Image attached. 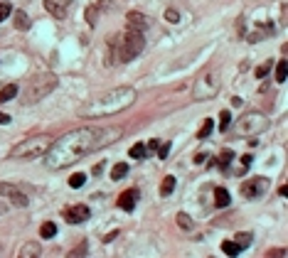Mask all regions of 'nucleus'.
<instances>
[{
	"label": "nucleus",
	"instance_id": "nucleus-29",
	"mask_svg": "<svg viewBox=\"0 0 288 258\" xmlns=\"http://www.w3.org/2000/svg\"><path fill=\"white\" fill-rule=\"evenodd\" d=\"M84 182H86V175H84V172H76V175H72V177H69V187H72V190L84 187Z\"/></svg>",
	"mask_w": 288,
	"mask_h": 258
},
{
	"label": "nucleus",
	"instance_id": "nucleus-42",
	"mask_svg": "<svg viewBox=\"0 0 288 258\" xmlns=\"http://www.w3.org/2000/svg\"><path fill=\"white\" fill-rule=\"evenodd\" d=\"M205 160H207V155H205V153H200V155L195 157V162H205Z\"/></svg>",
	"mask_w": 288,
	"mask_h": 258
},
{
	"label": "nucleus",
	"instance_id": "nucleus-40",
	"mask_svg": "<svg viewBox=\"0 0 288 258\" xmlns=\"http://www.w3.org/2000/svg\"><path fill=\"white\" fill-rule=\"evenodd\" d=\"M0 123H10V116H7V113H2V111H0Z\"/></svg>",
	"mask_w": 288,
	"mask_h": 258
},
{
	"label": "nucleus",
	"instance_id": "nucleus-36",
	"mask_svg": "<svg viewBox=\"0 0 288 258\" xmlns=\"http://www.w3.org/2000/svg\"><path fill=\"white\" fill-rule=\"evenodd\" d=\"M251 160H254L251 155H244V157H241V170H239V172H246V170H249V165H251Z\"/></svg>",
	"mask_w": 288,
	"mask_h": 258
},
{
	"label": "nucleus",
	"instance_id": "nucleus-11",
	"mask_svg": "<svg viewBox=\"0 0 288 258\" xmlns=\"http://www.w3.org/2000/svg\"><path fill=\"white\" fill-rule=\"evenodd\" d=\"M45 7L52 17L62 20V17H67V12L72 7V0H45Z\"/></svg>",
	"mask_w": 288,
	"mask_h": 258
},
{
	"label": "nucleus",
	"instance_id": "nucleus-3",
	"mask_svg": "<svg viewBox=\"0 0 288 258\" xmlns=\"http://www.w3.org/2000/svg\"><path fill=\"white\" fill-rule=\"evenodd\" d=\"M50 143H52V135H47V133H42V135H32V138L17 143V145L12 148L10 155L17 157V160H35V157H40V155L47 153Z\"/></svg>",
	"mask_w": 288,
	"mask_h": 258
},
{
	"label": "nucleus",
	"instance_id": "nucleus-10",
	"mask_svg": "<svg viewBox=\"0 0 288 258\" xmlns=\"http://www.w3.org/2000/svg\"><path fill=\"white\" fill-rule=\"evenodd\" d=\"M89 216H91V209H89L86 204H76V206L64 209V219H67V224H84Z\"/></svg>",
	"mask_w": 288,
	"mask_h": 258
},
{
	"label": "nucleus",
	"instance_id": "nucleus-12",
	"mask_svg": "<svg viewBox=\"0 0 288 258\" xmlns=\"http://www.w3.org/2000/svg\"><path fill=\"white\" fill-rule=\"evenodd\" d=\"M138 197H141V194H138V190H133V187H131V190H126V192L118 197V206H121L123 211H133V209H136Z\"/></svg>",
	"mask_w": 288,
	"mask_h": 258
},
{
	"label": "nucleus",
	"instance_id": "nucleus-5",
	"mask_svg": "<svg viewBox=\"0 0 288 258\" xmlns=\"http://www.w3.org/2000/svg\"><path fill=\"white\" fill-rule=\"evenodd\" d=\"M269 126H271L269 116H264V113H259V111H249V113H244L241 118H236V123H234V135H236V138L259 135V133H264Z\"/></svg>",
	"mask_w": 288,
	"mask_h": 258
},
{
	"label": "nucleus",
	"instance_id": "nucleus-2",
	"mask_svg": "<svg viewBox=\"0 0 288 258\" xmlns=\"http://www.w3.org/2000/svg\"><path fill=\"white\" fill-rule=\"evenodd\" d=\"M133 103H136V91L131 86H116V89L96 96L94 101L84 103L79 108V116L81 118H89V121L106 118V116H114V113H121V111L131 108Z\"/></svg>",
	"mask_w": 288,
	"mask_h": 258
},
{
	"label": "nucleus",
	"instance_id": "nucleus-23",
	"mask_svg": "<svg viewBox=\"0 0 288 258\" xmlns=\"http://www.w3.org/2000/svg\"><path fill=\"white\" fill-rule=\"evenodd\" d=\"M231 160H234V153H231V150H224V153L219 155V160L215 157V165H219L222 170H227V165H229Z\"/></svg>",
	"mask_w": 288,
	"mask_h": 258
},
{
	"label": "nucleus",
	"instance_id": "nucleus-16",
	"mask_svg": "<svg viewBox=\"0 0 288 258\" xmlns=\"http://www.w3.org/2000/svg\"><path fill=\"white\" fill-rule=\"evenodd\" d=\"M12 20H15V27L17 30H30V17H27V12H22V10H17L15 15H12Z\"/></svg>",
	"mask_w": 288,
	"mask_h": 258
},
{
	"label": "nucleus",
	"instance_id": "nucleus-20",
	"mask_svg": "<svg viewBox=\"0 0 288 258\" xmlns=\"http://www.w3.org/2000/svg\"><path fill=\"white\" fill-rule=\"evenodd\" d=\"M286 79H288V62L281 59L276 64V84H286Z\"/></svg>",
	"mask_w": 288,
	"mask_h": 258
},
{
	"label": "nucleus",
	"instance_id": "nucleus-22",
	"mask_svg": "<svg viewBox=\"0 0 288 258\" xmlns=\"http://www.w3.org/2000/svg\"><path fill=\"white\" fill-rule=\"evenodd\" d=\"M175 185H177V182H175V177H173V175H170V177H165V180H163V187H160V194H163V197H170L173 190H175Z\"/></svg>",
	"mask_w": 288,
	"mask_h": 258
},
{
	"label": "nucleus",
	"instance_id": "nucleus-13",
	"mask_svg": "<svg viewBox=\"0 0 288 258\" xmlns=\"http://www.w3.org/2000/svg\"><path fill=\"white\" fill-rule=\"evenodd\" d=\"M271 35H276V25H274V22H261V25H259V30L249 35V42H259V40L271 37Z\"/></svg>",
	"mask_w": 288,
	"mask_h": 258
},
{
	"label": "nucleus",
	"instance_id": "nucleus-17",
	"mask_svg": "<svg viewBox=\"0 0 288 258\" xmlns=\"http://www.w3.org/2000/svg\"><path fill=\"white\" fill-rule=\"evenodd\" d=\"M239 249H246V246H251L254 244V234H249V231H244V234H236L234 239H231Z\"/></svg>",
	"mask_w": 288,
	"mask_h": 258
},
{
	"label": "nucleus",
	"instance_id": "nucleus-7",
	"mask_svg": "<svg viewBox=\"0 0 288 258\" xmlns=\"http://www.w3.org/2000/svg\"><path fill=\"white\" fill-rule=\"evenodd\" d=\"M55 86H57V76H52V74H42V76H37V79L32 81V89H30V94L25 96V101H27V103H32L35 99L47 96Z\"/></svg>",
	"mask_w": 288,
	"mask_h": 258
},
{
	"label": "nucleus",
	"instance_id": "nucleus-25",
	"mask_svg": "<svg viewBox=\"0 0 288 258\" xmlns=\"http://www.w3.org/2000/svg\"><path fill=\"white\" fill-rule=\"evenodd\" d=\"M177 224H180V229H182V231H192V226H195V224H192V219H190L185 211H180V214H177Z\"/></svg>",
	"mask_w": 288,
	"mask_h": 258
},
{
	"label": "nucleus",
	"instance_id": "nucleus-8",
	"mask_svg": "<svg viewBox=\"0 0 288 258\" xmlns=\"http://www.w3.org/2000/svg\"><path fill=\"white\" fill-rule=\"evenodd\" d=\"M266 190H269V180L266 177H251V180H246L241 185V194L246 199H256V197H261Z\"/></svg>",
	"mask_w": 288,
	"mask_h": 258
},
{
	"label": "nucleus",
	"instance_id": "nucleus-30",
	"mask_svg": "<svg viewBox=\"0 0 288 258\" xmlns=\"http://www.w3.org/2000/svg\"><path fill=\"white\" fill-rule=\"evenodd\" d=\"M212 128H215V121H212V118H207V121L202 123V128H200V133H197V138H200V140H205V138H207V135L212 133Z\"/></svg>",
	"mask_w": 288,
	"mask_h": 258
},
{
	"label": "nucleus",
	"instance_id": "nucleus-1",
	"mask_svg": "<svg viewBox=\"0 0 288 258\" xmlns=\"http://www.w3.org/2000/svg\"><path fill=\"white\" fill-rule=\"evenodd\" d=\"M101 148L99 145V130L94 128H76L64 133L62 138L52 140L47 153H45V165L50 170H64L81 157H86L91 150Z\"/></svg>",
	"mask_w": 288,
	"mask_h": 258
},
{
	"label": "nucleus",
	"instance_id": "nucleus-34",
	"mask_svg": "<svg viewBox=\"0 0 288 258\" xmlns=\"http://www.w3.org/2000/svg\"><path fill=\"white\" fill-rule=\"evenodd\" d=\"M271 62H264V64L259 66V69H256V76H259V79H264V76H266V74H269V71H271Z\"/></svg>",
	"mask_w": 288,
	"mask_h": 258
},
{
	"label": "nucleus",
	"instance_id": "nucleus-32",
	"mask_svg": "<svg viewBox=\"0 0 288 258\" xmlns=\"http://www.w3.org/2000/svg\"><path fill=\"white\" fill-rule=\"evenodd\" d=\"M10 15H12V7H10L7 2H0V22H2V20H7Z\"/></svg>",
	"mask_w": 288,
	"mask_h": 258
},
{
	"label": "nucleus",
	"instance_id": "nucleus-37",
	"mask_svg": "<svg viewBox=\"0 0 288 258\" xmlns=\"http://www.w3.org/2000/svg\"><path fill=\"white\" fill-rule=\"evenodd\" d=\"M104 165H106V162H99V165H94V170H91V172H94V177H99V175L104 172Z\"/></svg>",
	"mask_w": 288,
	"mask_h": 258
},
{
	"label": "nucleus",
	"instance_id": "nucleus-15",
	"mask_svg": "<svg viewBox=\"0 0 288 258\" xmlns=\"http://www.w3.org/2000/svg\"><path fill=\"white\" fill-rule=\"evenodd\" d=\"M229 204H231V197H229V192H227L224 187H217V190H215V206L224 209V206H229Z\"/></svg>",
	"mask_w": 288,
	"mask_h": 258
},
{
	"label": "nucleus",
	"instance_id": "nucleus-38",
	"mask_svg": "<svg viewBox=\"0 0 288 258\" xmlns=\"http://www.w3.org/2000/svg\"><path fill=\"white\" fill-rule=\"evenodd\" d=\"M269 256H279V258H284V256H286V251H284V249H276V251H269Z\"/></svg>",
	"mask_w": 288,
	"mask_h": 258
},
{
	"label": "nucleus",
	"instance_id": "nucleus-6",
	"mask_svg": "<svg viewBox=\"0 0 288 258\" xmlns=\"http://www.w3.org/2000/svg\"><path fill=\"white\" fill-rule=\"evenodd\" d=\"M219 84H222L219 71H207V74H202V76L195 81V86H192V99H195L197 103L215 99L217 94H219Z\"/></svg>",
	"mask_w": 288,
	"mask_h": 258
},
{
	"label": "nucleus",
	"instance_id": "nucleus-24",
	"mask_svg": "<svg viewBox=\"0 0 288 258\" xmlns=\"http://www.w3.org/2000/svg\"><path fill=\"white\" fill-rule=\"evenodd\" d=\"M229 128H231V113H229V111H222V113H219V130L227 133Z\"/></svg>",
	"mask_w": 288,
	"mask_h": 258
},
{
	"label": "nucleus",
	"instance_id": "nucleus-28",
	"mask_svg": "<svg viewBox=\"0 0 288 258\" xmlns=\"http://www.w3.org/2000/svg\"><path fill=\"white\" fill-rule=\"evenodd\" d=\"M145 153H148V150H145L143 143H136V145H133V148L128 150V155H131V157H136V160H143Z\"/></svg>",
	"mask_w": 288,
	"mask_h": 258
},
{
	"label": "nucleus",
	"instance_id": "nucleus-26",
	"mask_svg": "<svg viewBox=\"0 0 288 258\" xmlns=\"http://www.w3.org/2000/svg\"><path fill=\"white\" fill-rule=\"evenodd\" d=\"M55 234H57V224H52V221L42 224V229H40V236H42V239H52Z\"/></svg>",
	"mask_w": 288,
	"mask_h": 258
},
{
	"label": "nucleus",
	"instance_id": "nucleus-39",
	"mask_svg": "<svg viewBox=\"0 0 288 258\" xmlns=\"http://www.w3.org/2000/svg\"><path fill=\"white\" fill-rule=\"evenodd\" d=\"M5 214H7V204L0 199V216H5Z\"/></svg>",
	"mask_w": 288,
	"mask_h": 258
},
{
	"label": "nucleus",
	"instance_id": "nucleus-41",
	"mask_svg": "<svg viewBox=\"0 0 288 258\" xmlns=\"http://www.w3.org/2000/svg\"><path fill=\"white\" fill-rule=\"evenodd\" d=\"M155 148H158V140H150V143H148V150H153V153H155Z\"/></svg>",
	"mask_w": 288,
	"mask_h": 258
},
{
	"label": "nucleus",
	"instance_id": "nucleus-33",
	"mask_svg": "<svg viewBox=\"0 0 288 258\" xmlns=\"http://www.w3.org/2000/svg\"><path fill=\"white\" fill-rule=\"evenodd\" d=\"M158 157H168V153H170V143H158Z\"/></svg>",
	"mask_w": 288,
	"mask_h": 258
},
{
	"label": "nucleus",
	"instance_id": "nucleus-35",
	"mask_svg": "<svg viewBox=\"0 0 288 258\" xmlns=\"http://www.w3.org/2000/svg\"><path fill=\"white\" fill-rule=\"evenodd\" d=\"M165 20H168V22H177V20H180V15H177V10H173V7H168V10H165Z\"/></svg>",
	"mask_w": 288,
	"mask_h": 258
},
{
	"label": "nucleus",
	"instance_id": "nucleus-18",
	"mask_svg": "<svg viewBox=\"0 0 288 258\" xmlns=\"http://www.w3.org/2000/svg\"><path fill=\"white\" fill-rule=\"evenodd\" d=\"M40 244H25L22 249H20V256L22 258H35V256H40Z\"/></svg>",
	"mask_w": 288,
	"mask_h": 258
},
{
	"label": "nucleus",
	"instance_id": "nucleus-31",
	"mask_svg": "<svg viewBox=\"0 0 288 258\" xmlns=\"http://www.w3.org/2000/svg\"><path fill=\"white\" fill-rule=\"evenodd\" d=\"M96 17H99L96 5H89V10H86V22H89V25H96Z\"/></svg>",
	"mask_w": 288,
	"mask_h": 258
},
{
	"label": "nucleus",
	"instance_id": "nucleus-4",
	"mask_svg": "<svg viewBox=\"0 0 288 258\" xmlns=\"http://www.w3.org/2000/svg\"><path fill=\"white\" fill-rule=\"evenodd\" d=\"M145 47V40H143V32L136 30V27H128L121 37H118V59L121 62H133Z\"/></svg>",
	"mask_w": 288,
	"mask_h": 258
},
{
	"label": "nucleus",
	"instance_id": "nucleus-21",
	"mask_svg": "<svg viewBox=\"0 0 288 258\" xmlns=\"http://www.w3.org/2000/svg\"><path fill=\"white\" fill-rule=\"evenodd\" d=\"M128 175V165L126 162H116L114 170H111V180H123Z\"/></svg>",
	"mask_w": 288,
	"mask_h": 258
},
{
	"label": "nucleus",
	"instance_id": "nucleus-9",
	"mask_svg": "<svg viewBox=\"0 0 288 258\" xmlns=\"http://www.w3.org/2000/svg\"><path fill=\"white\" fill-rule=\"evenodd\" d=\"M0 197H7L10 204H15V206H20V209H25V206L30 204L27 194H22L15 185H7V182H0Z\"/></svg>",
	"mask_w": 288,
	"mask_h": 258
},
{
	"label": "nucleus",
	"instance_id": "nucleus-14",
	"mask_svg": "<svg viewBox=\"0 0 288 258\" xmlns=\"http://www.w3.org/2000/svg\"><path fill=\"white\" fill-rule=\"evenodd\" d=\"M128 25L143 32L145 27H150V17H145V15H141V12H128Z\"/></svg>",
	"mask_w": 288,
	"mask_h": 258
},
{
	"label": "nucleus",
	"instance_id": "nucleus-19",
	"mask_svg": "<svg viewBox=\"0 0 288 258\" xmlns=\"http://www.w3.org/2000/svg\"><path fill=\"white\" fill-rule=\"evenodd\" d=\"M15 96H17V84H7L5 89H0V103H5V101H10Z\"/></svg>",
	"mask_w": 288,
	"mask_h": 258
},
{
	"label": "nucleus",
	"instance_id": "nucleus-27",
	"mask_svg": "<svg viewBox=\"0 0 288 258\" xmlns=\"http://www.w3.org/2000/svg\"><path fill=\"white\" fill-rule=\"evenodd\" d=\"M222 251H224V254H227V256H236V254H239V251H241V249H239V246H236V244H234V241H231V239H227V241H224V244H222Z\"/></svg>",
	"mask_w": 288,
	"mask_h": 258
}]
</instances>
